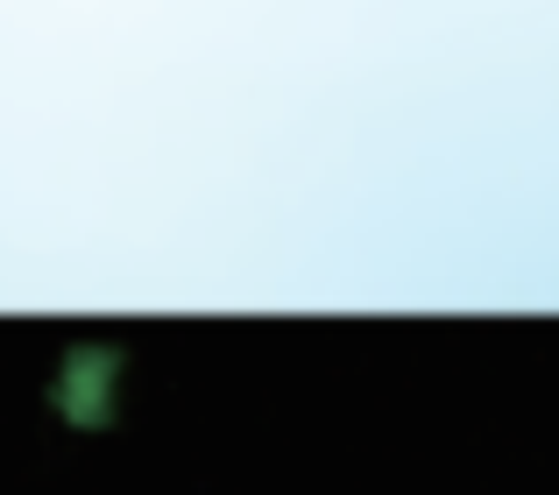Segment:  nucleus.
Masks as SVG:
<instances>
[{"label":"nucleus","instance_id":"nucleus-1","mask_svg":"<svg viewBox=\"0 0 559 495\" xmlns=\"http://www.w3.org/2000/svg\"><path fill=\"white\" fill-rule=\"evenodd\" d=\"M114 383H121V347H71L64 369L50 375V403L79 432H93L114 418Z\"/></svg>","mask_w":559,"mask_h":495}]
</instances>
